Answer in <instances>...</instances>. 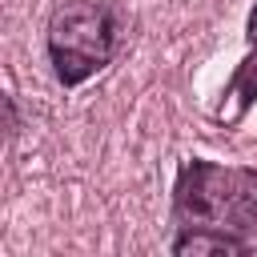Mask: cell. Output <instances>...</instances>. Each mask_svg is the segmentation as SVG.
I'll return each mask as SVG.
<instances>
[{
    "mask_svg": "<svg viewBox=\"0 0 257 257\" xmlns=\"http://www.w3.org/2000/svg\"><path fill=\"white\" fill-rule=\"evenodd\" d=\"M177 229H221L245 237L257 229V169H233L217 161H185L173 185Z\"/></svg>",
    "mask_w": 257,
    "mask_h": 257,
    "instance_id": "1",
    "label": "cell"
},
{
    "mask_svg": "<svg viewBox=\"0 0 257 257\" xmlns=\"http://www.w3.org/2000/svg\"><path fill=\"white\" fill-rule=\"evenodd\" d=\"M120 4L116 0H64L48 20V60L64 88L84 84L120 48Z\"/></svg>",
    "mask_w": 257,
    "mask_h": 257,
    "instance_id": "2",
    "label": "cell"
},
{
    "mask_svg": "<svg viewBox=\"0 0 257 257\" xmlns=\"http://www.w3.org/2000/svg\"><path fill=\"white\" fill-rule=\"evenodd\" d=\"M253 100H257V52L237 64V72H233V80H229V88H225V100H221V108H217L213 116H217L221 124H237V120L253 108Z\"/></svg>",
    "mask_w": 257,
    "mask_h": 257,
    "instance_id": "3",
    "label": "cell"
},
{
    "mask_svg": "<svg viewBox=\"0 0 257 257\" xmlns=\"http://www.w3.org/2000/svg\"><path fill=\"white\" fill-rule=\"evenodd\" d=\"M177 257H201V253H249V241L237 233H221V229H181L169 245Z\"/></svg>",
    "mask_w": 257,
    "mask_h": 257,
    "instance_id": "4",
    "label": "cell"
},
{
    "mask_svg": "<svg viewBox=\"0 0 257 257\" xmlns=\"http://www.w3.org/2000/svg\"><path fill=\"white\" fill-rule=\"evenodd\" d=\"M245 36H249V44L257 48V4H253V12H249V20H245Z\"/></svg>",
    "mask_w": 257,
    "mask_h": 257,
    "instance_id": "5",
    "label": "cell"
}]
</instances>
